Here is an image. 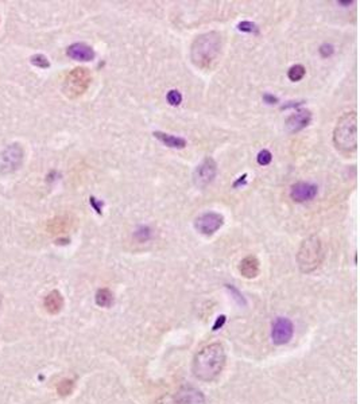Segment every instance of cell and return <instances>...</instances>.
<instances>
[{"label": "cell", "mask_w": 360, "mask_h": 404, "mask_svg": "<svg viewBox=\"0 0 360 404\" xmlns=\"http://www.w3.org/2000/svg\"><path fill=\"white\" fill-rule=\"evenodd\" d=\"M90 204L94 208V210L97 212L98 214H101V208H103V204L101 202H96V198L94 197H90Z\"/></svg>", "instance_id": "f1b7e54d"}, {"label": "cell", "mask_w": 360, "mask_h": 404, "mask_svg": "<svg viewBox=\"0 0 360 404\" xmlns=\"http://www.w3.org/2000/svg\"><path fill=\"white\" fill-rule=\"evenodd\" d=\"M90 81H92V76L87 68H76L66 76L62 92L66 97L77 98L88 90Z\"/></svg>", "instance_id": "5b68a950"}, {"label": "cell", "mask_w": 360, "mask_h": 404, "mask_svg": "<svg viewBox=\"0 0 360 404\" xmlns=\"http://www.w3.org/2000/svg\"><path fill=\"white\" fill-rule=\"evenodd\" d=\"M263 101L266 102V104L272 105V104H276V102H278V97H275L274 94H270V93H265V94H263Z\"/></svg>", "instance_id": "83f0119b"}, {"label": "cell", "mask_w": 360, "mask_h": 404, "mask_svg": "<svg viewBox=\"0 0 360 404\" xmlns=\"http://www.w3.org/2000/svg\"><path fill=\"white\" fill-rule=\"evenodd\" d=\"M238 30L243 31V33H258V26L253 22L244 20V22H240L238 24Z\"/></svg>", "instance_id": "cb8c5ba5"}, {"label": "cell", "mask_w": 360, "mask_h": 404, "mask_svg": "<svg viewBox=\"0 0 360 404\" xmlns=\"http://www.w3.org/2000/svg\"><path fill=\"white\" fill-rule=\"evenodd\" d=\"M305 75H306V69H305L304 65H299V64L293 65L289 69V72H287V77H289L290 81H293V82L301 81V80L305 77Z\"/></svg>", "instance_id": "ac0fdd59"}, {"label": "cell", "mask_w": 360, "mask_h": 404, "mask_svg": "<svg viewBox=\"0 0 360 404\" xmlns=\"http://www.w3.org/2000/svg\"><path fill=\"white\" fill-rule=\"evenodd\" d=\"M221 51V35L219 33L202 34L194 39L190 49V60L197 68L211 69Z\"/></svg>", "instance_id": "7a4b0ae2"}, {"label": "cell", "mask_w": 360, "mask_h": 404, "mask_svg": "<svg viewBox=\"0 0 360 404\" xmlns=\"http://www.w3.org/2000/svg\"><path fill=\"white\" fill-rule=\"evenodd\" d=\"M23 163V149L19 144H11L0 153V174L16 171Z\"/></svg>", "instance_id": "8992f818"}, {"label": "cell", "mask_w": 360, "mask_h": 404, "mask_svg": "<svg viewBox=\"0 0 360 404\" xmlns=\"http://www.w3.org/2000/svg\"><path fill=\"white\" fill-rule=\"evenodd\" d=\"M217 174V164L212 158H205L193 172V182L198 189H205L211 185Z\"/></svg>", "instance_id": "52a82bcc"}, {"label": "cell", "mask_w": 360, "mask_h": 404, "mask_svg": "<svg viewBox=\"0 0 360 404\" xmlns=\"http://www.w3.org/2000/svg\"><path fill=\"white\" fill-rule=\"evenodd\" d=\"M333 143L343 154H351L358 149V115L347 112L336 123L333 130Z\"/></svg>", "instance_id": "3957f363"}, {"label": "cell", "mask_w": 360, "mask_h": 404, "mask_svg": "<svg viewBox=\"0 0 360 404\" xmlns=\"http://www.w3.org/2000/svg\"><path fill=\"white\" fill-rule=\"evenodd\" d=\"M318 51H320L321 57H324V58H328V57H331L333 54V51H335V47H333L332 45H331V43H324V45H321V46H320Z\"/></svg>", "instance_id": "4316f807"}, {"label": "cell", "mask_w": 360, "mask_h": 404, "mask_svg": "<svg viewBox=\"0 0 360 404\" xmlns=\"http://www.w3.org/2000/svg\"><path fill=\"white\" fill-rule=\"evenodd\" d=\"M135 237L141 242H147L150 237H151V229L149 227H141L135 232Z\"/></svg>", "instance_id": "d4e9b609"}, {"label": "cell", "mask_w": 360, "mask_h": 404, "mask_svg": "<svg viewBox=\"0 0 360 404\" xmlns=\"http://www.w3.org/2000/svg\"><path fill=\"white\" fill-rule=\"evenodd\" d=\"M94 301H96V305L98 307H105V309L111 307L113 303V295L111 293V290H108V288H100V290H97Z\"/></svg>", "instance_id": "e0dca14e"}, {"label": "cell", "mask_w": 360, "mask_h": 404, "mask_svg": "<svg viewBox=\"0 0 360 404\" xmlns=\"http://www.w3.org/2000/svg\"><path fill=\"white\" fill-rule=\"evenodd\" d=\"M43 305H45V309H46V312L49 314H53V316L58 314L64 307V297H62L60 291L54 290L52 293L47 294Z\"/></svg>", "instance_id": "5bb4252c"}, {"label": "cell", "mask_w": 360, "mask_h": 404, "mask_svg": "<svg viewBox=\"0 0 360 404\" xmlns=\"http://www.w3.org/2000/svg\"><path fill=\"white\" fill-rule=\"evenodd\" d=\"M294 334V326L289 318L276 317L271 326V341L275 345H285L290 342Z\"/></svg>", "instance_id": "9c48e42d"}, {"label": "cell", "mask_w": 360, "mask_h": 404, "mask_svg": "<svg viewBox=\"0 0 360 404\" xmlns=\"http://www.w3.org/2000/svg\"><path fill=\"white\" fill-rule=\"evenodd\" d=\"M259 271H261L259 260L253 255L246 256L243 260L240 261V264H239V272L246 279L257 278L258 275H259Z\"/></svg>", "instance_id": "4fadbf2b"}, {"label": "cell", "mask_w": 360, "mask_h": 404, "mask_svg": "<svg viewBox=\"0 0 360 404\" xmlns=\"http://www.w3.org/2000/svg\"><path fill=\"white\" fill-rule=\"evenodd\" d=\"M224 322H225V317H224V316L219 317V320L216 321L215 326H213V330H217V329H219V326H220V327H221V326H223V323H224Z\"/></svg>", "instance_id": "4dcf8cb0"}, {"label": "cell", "mask_w": 360, "mask_h": 404, "mask_svg": "<svg viewBox=\"0 0 360 404\" xmlns=\"http://www.w3.org/2000/svg\"><path fill=\"white\" fill-rule=\"evenodd\" d=\"M312 120V113L310 111H306V109H301V111H297L293 115H290L286 120V130L294 134V132H299L302 131L304 128L309 126V123Z\"/></svg>", "instance_id": "8fae6325"}, {"label": "cell", "mask_w": 360, "mask_h": 404, "mask_svg": "<svg viewBox=\"0 0 360 404\" xmlns=\"http://www.w3.org/2000/svg\"><path fill=\"white\" fill-rule=\"evenodd\" d=\"M247 183V174H243L242 177H239V179L234 183V187H239L240 185H246Z\"/></svg>", "instance_id": "f546056e"}, {"label": "cell", "mask_w": 360, "mask_h": 404, "mask_svg": "<svg viewBox=\"0 0 360 404\" xmlns=\"http://www.w3.org/2000/svg\"><path fill=\"white\" fill-rule=\"evenodd\" d=\"M317 186L310 182H297L290 187V198L298 204L312 201L317 195Z\"/></svg>", "instance_id": "30bf717a"}, {"label": "cell", "mask_w": 360, "mask_h": 404, "mask_svg": "<svg viewBox=\"0 0 360 404\" xmlns=\"http://www.w3.org/2000/svg\"><path fill=\"white\" fill-rule=\"evenodd\" d=\"M31 64L38 66V68H42V69H46V68L50 66V62L43 54H37V56L31 57Z\"/></svg>", "instance_id": "603a6c76"}, {"label": "cell", "mask_w": 360, "mask_h": 404, "mask_svg": "<svg viewBox=\"0 0 360 404\" xmlns=\"http://www.w3.org/2000/svg\"><path fill=\"white\" fill-rule=\"evenodd\" d=\"M178 395L181 396L183 404H204L205 400H204V396L200 391L192 390V388H187V390H183L181 392H178Z\"/></svg>", "instance_id": "2e32d148"}, {"label": "cell", "mask_w": 360, "mask_h": 404, "mask_svg": "<svg viewBox=\"0 0 360 404\" xmlns=\"http://www.w3.org/2000/svg\"><path fill=\"white\" fill-rule=\"evenodd\" d=\"M227 288H228L229 291H231V294L234 295V298L238 301L239 305H243V306H246V299L243 298V295L239 293L238 288H235L232 284H227Z\"/></svg>", "instance_id": "484cf974"}, {"label": "cell", "mask_w": 360, "mask_h": 404, "mask_svg": "<svg viewBox=\"0 0 360 404\" xmlns=\"http://www.w3.org/2000/svg\"><path fill=\"white\" fill-rule=\"evenodd\" d=\"M153 404H183V402L178 394H166L158 398Z\"/></svg>", "instance_id": "d6986e66"}, {"label": "cell", "mask_w": 360, "mask_h": 404, "mask_svg": "<svg viewBox=\"0 0 360 404\" xmlns=\"http://www.w3.org/2000/svg\"><path fill=\"white\" fill-rule=\"evenodd\" d=\"M224 225V217L216 212H206L198 216L194 220V228L197 232H200L204 236H212L213 233L219 231Z\"/></svg>", "instance_id": "ba28073f"}, {"label": "cell", "mask_w": 360, "mask_h": 404, "mask_svg": "<svg viewBox=\"0 0 360 404\" xmlns=\"http://www.w3.org/2000/svg\"><path fill=\"white\" fill-rule=\"evenodd\" d=\"M154 138L161 142L162 144H165L166 147H170V149H185L186 147V140L183 138H180V136H174V135L170 134H165V132H161V131H155L153 132Z\"/></svg>", "instance_id": "9a60e30c"}, {"label": "cell", "mask_w": 360, "mask_h": 404, "mask_svg": "<svg viewBox=\"0 0 360 404\" xmlns=\"http://www.w3.org/2000/svg\"><path fill=\"white\" fill-rule=\"evenodd\" d=\"M166 100H168V102L170 105L177 107V105H180V104L182 102V94L178 92V90H176V89H173V90H170V92L168 93Z\"/></svg>", "instance_id": "44dd1931"}, {"label": "cell", "mask_w": 360, "mask_h": 404, "mask_svg": "<svg viewBox=\"0 0 360 404\" xmlns=\"http://www.w3.org/2000/svg\"><path fill=\"white\" fill-rule=\"evenodd\" d=\"M0 305H1V294H0Z\"/></svg>", "instance_id": "d6a6232c"}, {"label": "cell", "mask_w": 360, "mask_h": 404, "mask_svg": "<svg viewBox=\"0 0 360 404\" xmlns=\"http://www.w3.org/2000/svg\"><path fill=\"white\" fill-rule=\"evenodd\" d=\"M257 161L261 166H267V164L271 163L272 154L269 150H262V151H259V154H258Z\"/></svg>", "instance_id": "7402d4cb"}, {"label": "cell", "mask_w": 360, "mask_h": 404, "mask_svg": "<svg viewBox=\"0 0 360 404\" xmlns=\"http://www.w3.org/2000/svg\"><path fill=\"white\" fill-rule=\"evenodd\" d=\"M352 3H355V1H352V0H350V1H342V0H337V4L344 5V7H347V5L352 4Z\"/></svg>", "instance_id": "1f68e13d"}, {"label": "cell", "mask_w": 360, "mask_h": 404, "mask_svg": "<svg viewBox=\"0 0 360 404\" xmlns=\"http://www.w3.org/2000/svg\"><path fill=\"white\" fill-rule=\"evenodd\" d=\"M73 388H75V381L69 380V379H65V380H62L61 383L58 384L57 391H58V394L61 396H68L73 392Z\"/></svg>", "instance_id": "ffe728a7"}, {"label": "cell", "mask_w": 360, "mask_h": 404, "mask_svg": "<svg viewBox=\"0 0 360 404\" xmlns=\"http://www.w3.org/2000/svg\"><path fill=\"white\" fill-rule=\"evenodd\" d=\"M225 365V350L219 342L206 345L194 356L192 372L196 379L211 383L219 376Z\"/></svg>", "instance_id": "6da1fadb"}, {"label": "cell", "mask_w": 360, "mask_h": 404, "mask_svg": "<svg viewBox=\"0 0 360 404\" xmlns=\"http://www.w3.org/2000/svg\"><path fill=\"white\" fill-rule=\"evenodd\" d=\"M68 57H71L72 60L76 61H83V62H89L94 58V50L92 47L87 45V43L77 42L73 43L71 46L68 47L66 50Z\"/></svg>", "instance_id": "7c38bea8"}, {"label": "cell", "mask_w": 360, "mask_h": 404, "mask_svg": "<svg viewBox=\"0 0 360 404\" xmlns=\"http://www.w3.org/2000/svg\"><path fill=\"white\" fill-rule=\"evenodd\" d=\"M324 259V251L321 240L317 236H309L301 242L298 253H297V263L304 274H310L314 269H317Z\"/></svg>", "instance_id": "277c9868"}]
</instances>
